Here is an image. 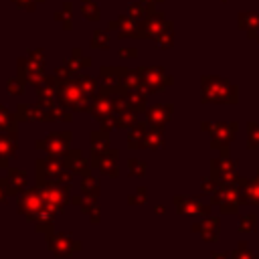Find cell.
<instances>
[{
  "mask_svg": "<svg viewBox=\"0 0 259 259\" xmlns=\"http://www.w3.org/2000/svg\"><path fill=\"white\" fill-rule=\"evenodd\" d=\"M200 99L202 103H237L239 101V91L237 85L229 83L227 79L221 77H202L200 79Z\"/></svg>",
  "mask_w": 259,
  "mask_h": 259,
  "instance_id": "obj_1",
  "label": "cell"
},
{
  "mask_svg": "<svg viewBox=\"0 0 259 259\" xmlns=\"http://www.w3.org/2000/svg\"><path fill=\"white\" fill-rule=\"evenodd\" d=\"M34 176L36 182L34 184H71L73 182V172L67 170L61 162V156H47V158H36L34 160Z\"/></svg>",
  "mask_w": 259,
  "mask_h": 259,
  "instance_id": "obj_2",
  "label": "cell"
},
{
  "mask_svg": "<svg viewBox=\"0 0 259 259\" xmlns=\"http://www.w3.org/2000/svg\"><path fill=\"white\" fill-rule=\"evenodd\" d=\"M200 130L210 134L212 150H219L221 154H229V146L237 138L239 123L237 121H202Z\"/></svg>",
  "mask_w": 259,
  "mask_h": 259,
  "instance_id": "obj_3",
  "label": "cell"
},
{
  "mask_svg": "<svg viewBox=\"0 0 259 259\" xmlns=\"http://www.w3.org/2000/svg\"><path fill=\"white\" fill-rule=\"evenodd\" d=\"M57 101L67 109H71L73 113L89 111V105H91V97L83 93V89L77 85L75 79L57 83Z\"/></svg>",
  "mask_w": 259,
  "mask_h": 259,
  "instance_id": "obj_4",
  "label": "cell"
},
{
  "mask_svg": "<svg viewBox=\"0 0 259 259\" xmlns=\"http://www.w3.org/2000/svg\"><path fill=\"white\" fill-rule=\"evenodd\" d=\"M18 69V77L24 79L28 85H38L45 79V57H42V49H34L28 51V57H20L16 63Z\"/></svg>",
  "mask_w": 259,
  "mask_h": 259,
  "instance_id": "obj_5",
  "label": "cell"
},
{
  "mask_svg": "<svg viewBox=\"0 0 259 259\" xmlns=\"http://www.w3.org/2000/svg\"><path fill=\"white\" fill-rule=\"evenodd\" d=\"M210 204L219 206L223 214H237L241 200H239V182H221L219 188L210 194Z\"/></svg>",
  "mask_w": 259,
  "mask_h": 259,
  "instance_id": "obj_6",
  "label": "cell"
},
{
  "mask_svg": "<svg viewBox=\"0 0 259 259\" xmlns=\"http://www.w3.org/2000/svg\"><path fill=\"white\" fill-rule=\"evenodd\" d=\"M47 237V249L57 257V259H67L73 257L75 253H79L83 249V243L79 239H75L71 233H49Z\"/></svg>",
  "mask_w": 259,
  "mask_h": 259,
  "instance_id": "obj_7",
  "label": "cell"
},
{
  "mask_svg": "<svg viewBox=\"0 0 259 259\" xmlns=\"http://www.w3.org/2000/svg\"><path fill=\"white\" fill-rule=\"evenodd\" d=\"M71 140H73V132L65 130V132H53L45 138H38L34 142V148L38 152H45L47 156H65L71 150Z\"/></svg>",
  "mask_w": 259,
  "mask_h": 259,
  "instance_id": "obj_8",
  "label": "cell"
},
{
  "mask_svg": "<svg viewBox=\"0 0 259 259\" xmlns=\"http://www.w3.org/2000/svg\"><path fill=\"white\" fill-rule=\"evenodd\" d=\"M38 190H40V196L45 200V206L51 208V210H55V212H61L67 204H71V184H53V182H47V184H40Z\"/></svg>",
  "mask_w": 259,
  "mask_h": 259,
  "instance_id": "obj_9",
  "label": "cell"
},
{
  "mask_svg": "<svg viewBox=\"0 0 259 259\" xmlns=\"http://www.w3.org/2000/svg\"><path fill=\"white\" fill-rule=\"evenodd\" d=\"M138 75L142 89H146L148 93H160L174 83V79L160 67H140Z\"/></svg>",
  "mask_w": 259,
  "mask_h": 259,
  "instance_id": "obj_10",
  "label": "cell"
},
{
  "mask_svg": "<svg viewBox=\"0 0 259 259\" xmlns=\"http://www.w3.org/2000/svg\"><path fill=\"white\" fill-rule=\"evenodd\" d=\"M16 119L18 121H40V123H49V121H59L57 113L53 109V105H45V103H18L16 105Z\"/></svg>",
  "mask_w": 259,
  "mask_h": 259,
  "instance_id": "obj_11",
  "label": "cell"
},
{
  "mask_svg": "<svg viewBox=\"0 0 259 259\" xmlns=\"http://www.w3.org/2000/svg\"><path fill=\"white\" fill-rule=\"evenodd\" d=\"M45 208V200L40 196V190L38 186H28L20 196H18V206H16V212L22 214L28 223H32L36 219V214Z\"/></svg>",
  "mask_w": 259,
  "mask_h": 259,
  "instance_id": "obj_12",
  "label": "cell"
},
{
  "mask_svg": "<svg viewBox=\"0 0 259 259\" xmlns=\"http://www.w3.org/2000/svg\"><path fill=\"white\" fill-rule=\"evenodd\" d=\"M89 113L95 121L99 123H107L109 119H113L115 115V107H113V99L111 93L101 85L99 91L91 97V105H89Z\"/></svg>",
  "mask_w": 259,
  "mask_h": 259,
  "instance_id": "obj_13",
  "label": "cell"
},
{
  "mask_svg": "<svg viewBox=\"0 0 259 259\" xmlns=\"http://www.w3.org/2000/svg\"><path fill=\"white\" fill-rule=\"evenodd\" d=\"M210 174L219 182H239L241 176L237 172V160H233L229 154H221L219 158L210 160Z\"/></svg>",
  "mask_w": 259,
  "mask_h": 259,
  "instance_id": "obj_14",
  "label": "cell"
},
{
  "mask_svg": "<svg viewBox=\"0 0 259 259\" xmlns=\"http://www.w3.org/2000/svg\"><path fill=\"white\" fill-rule=\"evenodd\" d=\"M117 160H119V150L117 148H109L103 154H91L89 156V162H91L93 170H97L101 174H107V176H113V178L119 176Z\"/></svg>",
  "mask_w": 259,
  "mask_h": 259,
  "instance_id": "obj_15",
  "label": "cell"
},
{
  "mask_svg": "<svg viewBox=\"0 0 259 259\" xmlns=\"http://www.w3.org/2000/svg\"><path fill=\"white\" fill-rule=\"evenodd\" d=\"M172 202H174V208L178 214H188V217H208L210 214V204L202 202L200 198L176 194L172 198Z\"/></svg>",
  "mask_w": 259,
  "mask_h": 259,
  "instance_id": "obj_16",
  "label": "cell"
},
{
  "mask_svg": "<svg viewBox=\"0 0 259 259\" xmlns=\"http://www.w3.org/2000/svg\"><path fill=\"white\" fill-rule=\"evenodd\" d=\"M4 186L8 196H20L28 188V172L22 168H8L4 176Z\"/></svg>",
  "mask_w": 259,
  "mask_h": 259,
  "instance_id": "obj_17",
  "label": "cell"
},
{
  "mask_svg": "<svg viewBox=\"0 0 259 259\" xmlns=\"http://www.w3.org/2000/svg\"><path fill=\"white\" fill-rule=\"evenodd\" d=\"M61 162H63V166H65L67 170H71V172L77 174V176H87V174H91V162L85 160V156H83L81 150L71 148L65 156H61Z\"/></svg>",
  "mask_w": 259,
  "mask_h": 259,
  "instance_id": "obj_18",
  "label": "cell"
},
{
  "mask_svg": "<svg viewBox=\"0 0 259 259\" xmlns=\"http://www.w3.org/2000/svg\"><path fill=\"white\" fill-rule=\"evenodd\" d=\"M192 233H198L206 243H214L221 233V219L219 217H202V221L192 225Z\"/></svg>",
  "mask_w": 259,
  "mask_h": 259,
  "instance_id": "obj_19",
  "label": "cell"
},
{
  "mask_svg": "<svg viewBox=\"0 0 259 259\" xmlns=\"http://www.w3.org/2000/svg\"><path fill=\"white\" fill-rule=\"evenodd\" d=\"M71 202L77 204V206H81V212L87 214L93 225H97L101 221L99 198H91V196H85V194H75V196H71Z\"/></svg>",
  "mask_w": 259,
  "mask_h": 259,
  "instance_id": "obj_20",
  "label": "cell"
},
{
  "mask_svg": "<svg viewBox=\"0 0 259 259\" xmlns=\"http://www.w3.org/2000/svg\"><path fill=\"white\" fill-rule=\"evenodd\" d=\"M172 111H174L172 103H154L146 107V119L152 125H166L172 119Z\"/></svg>",
  "mask_w": 259,
  "mask_h": 259,
  "instance_id": "obj_21",
  "label": "cell"
},
{
  "mask_svg": "<svg viewBox=\"0 0 259 259\" xmlns=\"http://www.w3.org/2000/svg\"><path fill=\"white\" fill-rule=\"evenodd\" d=\"M239 200H241V204L259 206V180L257 178H241L239 180Z\"/></svg>",
  "mask_w": 259,
  "mask_h": 259,
  "instance_id": "obj_22",
  "label": "cell"
},
{
  "mask_svg": "<svg viewBox=\"0 0 259 259\" xmlns=\"http://www.w3.org/2000/svg\"><path fill=\"white\" fill-rule=\"evenodd\" d=\"M36 97L45 105H55L57 103V81H55L53 75L51 77H45L36 85Z\"/></svg>",
  "mask_w": 259,
  "mask_h": 259,
  "instance_id": "obj_23",
  "label": "cell"
},
{
  "mask_svg": "<svg viewBox=\"0 0 259 259\" xmlns=\"http://www.w3.org/2000/svg\"><path fill=\"white\" fill-rule=\"evenodd\" d=\"M18 150V134L0 132V160H12Z\"/></svg>",
  "mask_w": 259,
  "mask_h": 259,
  "instance_id": "obj_24",
  "label": "cell"
},
{
  "mask_svg": "<svg viewBox=\"0 0 259 259\" xmlns=\"http://www.w3.org/2000/svg\"><path fill=\"white\" fill-rule=\"evenodd\" d=\"M150 123H134L127 130V150H142L144 148V140H146V132H148Z\"/></svg>",
  "mask_w": 259,
  "mask_h": 259,
  "instance_id": "obj_25",
  "label": "cell"
},
{
  "mask_svg": "<svg viewBox=\"0 0 259 259\" xmlns=\"http://www.w3.org/2000/svg\"><path fill=\"white\" fill-rule=\"evenodd\" d=\"M55 210H51V208H42L38 214H36V219L32 221V227H34V231L36 233H42V235H49V233H53L55 229Z\"/></svg>",
  "mask_w": 259,
  "mask_h": 259,
  "instance_id": "obj_26",
  "label": "cell"
},
{
  "mask_svg": "<svg viewBox=\"0 0 259 259\" xmlns=\"http://www.w3.org/2000/svg\"><path fill=\"white\" fill-rule=\"evenodd\" d=\"M125 73H127L125 67H101V69H99V81H101L103 85L115 87V85H121Z\"/></svg>",
  "mask_w": 259,
  "mask_h": 259,
  "instance_id": "obj_27",
  "label": "cell"
},
{
  "mask_svg": "<svg viewBox=\"0 0 259 259\" xmlns=\"http://www.w3.org/2000/svg\"><path fill=\"white\" fill-rule=\"evenodd\" d=\"M166 144V138H164V125H148V132H146V140H144V148L148 150H160L164 148Z\"/></svg>",
  "mask_w": 259,
  "mask_h": 259,
  "instance_id": "obj_28",
  "label": "cell"
},
{
  "mask_svg": "<svg viewBox=\"0 0 259 259\" xmlns=\"http://www.w3.org/2000/svg\"><path fill=\"white\" fill-rule=\"evenodd\" d=\"M89 144H91V148H89V152L91 154H103L105 150H109L111 146H109V132L107 130H93L91 134H89Z\"/></svg>",
  "mask_w": 259,
  "mask_h": 259,
  "instance_id": "obj_29",
  "label": "cell"
},
{
  "mask_svg": "<svg viewBox=\"0 0 259 259\" xmlns=\"http://www.w3.org/2000/svg\"><path fill=\"white\" fill-rule=\"evenodd\" d=\"M125 97H127V103L132 109H136L138 113L146 111V99H148V91L142 89V87H132V89H125Z\"/></svg>",
  "mask_w": 259,
  "mask_h": 259,
  "instance_id": "obj_30",
  "label": "cell"
},
{
  "mask_svg": "<svg viewBox=\"0 0 259 259\" xmlns=\"http://www.w3.org/2000/svg\"><path fill=\"white\" fill-rule=\"evenodd\" d=\"M134 123H138V111L127 107V109H121V111H115L113 115V125L115 130H130Z\"/></svg>",
  "mask_w": 259,
  "mask_h": 259,
  "instance_id": "obj_31",
  "label": "cell"
},
{
  "mask_svg": "<svg viewBox=\"0 0 259 259\" xmlns=\"http://www.w3.org/2000/svg\"><path fill=\"white\" fill-rule=\"evenodd\" d=\"M0 132L18 134V119H16V113H12L4 103H0Z\"/></svg>",
  "mask_w": 259,
  "mask_h": 259,
  "instance_id": "obj_32",
  "label": "cell"
},
{
  "mask_svg": "<svg viewBox=\"0 0 259 259\" xmlns=\"http://www.w3.org/2000/svg\"><path fill=\"white\" fill-rule=\"evenodd\" d=\"M65 65L77 75L81 69H87V67H91V59L89 57H85L83 53H81V49H73L71 51V57L65 61Z\"/></svg>",
  "mask_w": 259,
  "mask_h": 259,
  "instance_id": "obj_33",
  "label": "cell"
},
{
  "mask_svg": "<svg viewBox=\"0 0 259 259\" xmlns=\"http://www.w3.org/2000/svg\"><path fill=\"white\" fill-rule=\"evenodd\" d=\"M99 190H101V180L93 174L83 176L81 180V194L91 196V198H99Z\"/></svg>",
  "mask_w": 259,
  "mask_h": 259,
  "instance_id": "obj_34",
  "label": "cell"
},
{
  "mask_svg": "<svg viewBox=\"0 0 259 259\" xmlns=\"http://www.w3.org/2000/svg\"><path fill=\"white\" fill-rule=\"evenodd\" d=\"M75 81H77V85L83 89V93L85 95H89V97H93L97 91H99V87H101V83L95 79V77H91V75H75Z\"/></svg>",
  "mask_w": 259,
  "mask_h": 259,
  "instance_id": "obj_35",
  "label": "cell"
},
{
  "mask_svg": "<svg viewBox=\"0 0 259 259\" xmlns=\"http://www.w3.org/2000/svg\"><path fill=\"white\" fill-rule=\"evenodd\" d=\"M237 231H239V233H255V231H257V214H255V212L243 214V217L239 219Z\"/></svg>",
  "mask_w": 259,
  "mask_h": 259,
  "instance_id": "obj_36",
  "label": "cell"
},
{
  "mask_svg": "<svg viewBox=\"0 0 259 259\" xmlns=\"http://www.w3.org/2000/svg\"><path fill=\"white\" fill-rule=\"evenodd\" d=\"M247 148L249 150H259V123L257 121L247 123Z\"/></svg>",
  "mask_w": 259,
  "mask_h": 259,
  "instance_id": "obj_37",
  "label": "cell"
},
{
  "mask_svg": "<svg viewBox=\"0 0 259 259\" xmlns=\"http://www.w3.org/2000/svg\"><path fill=\"white\" fill-rule=\"evenodd\" d=\"M231 253H233V259H257V253L247 245V241H239Z\"/></svg>",
  "mask_w": 259,
  "mask_h": 259,
  "instance_id": "obj_38",
  "label": "cell"
},
{
  "mask_svg": "<svg viewBox=\"0 0 259 259\" xmlns=\"http://www.w3.org/2000/svg\"><path fill=\"white\" fill-rule=\"evenodd\" d=\"M125 168H127V172L132 174V176H144L146 174V170H148V164L144 162V160H138V158H130L127 162H125Z\"/></svg>",
  "mask_w": 259,
  "mask_h": 259,
  "instance_id": "obj_39",
  "label": "cell"
},
{
  "mask_svg": "<svg viewBox=\"0 0 259 259\" xmlns=\"http://www.w3.org/2000/svg\"><path fill=\"white\" fill-rule=\"evenodd\" d=\"M146 202H148V188L146 186H138L134 190V194L127 196V204H132V206H144Z\"/></svg>",
  "mask_w": 259,
  "mask_h": 259,
  "instance_id": "obj_40",
  "label": "cell"
},
{
  "mask_svg": "<svg viewBox=\"0 0 259 259\" xmlns=\"http://www.w3.org/2000/svg\"><path fill=\"white\" fill-rule=\"evenodd\" d=\"M81 12H83V16H85L87 20H91V22H97V20H99V16H101L99 6H97L95 2H91V0H83Z\"/></svg>",
  "mask_w": 259,
  "mask_h": 259,
  "instance_id": "obj_41",
  "label": "cell"
},
{
  "mask_svg": "<svg viewBox=\"0 0 259 259\" xmlns=\"http://www.w3.org/2000/svg\"><path fill=\"white\" fill-rule=\"evenodd\" d=\"M6 87H8V93H10V95H24V91H26V81L16 75V77H10V79L6 81Z\"/></svg>",
  "mask_w": 259,
  "mask_h": 259,
  "instance_id": "obj_42",
  "label": "cell"
},
{
  "mask_svg": "<svg viewBox=\"0 0 259 259\" xmlns=\"http://www.w3.org/2000/svg\"><path fill=\"white\" fill-rule=\"evenodd\" d=\"M148 14H152V10H150V4H148V2H134V4L130 6V16H134L136 20L146 18Z\"/></svg>",
  "mask_w": 259,
  "mask_h": 259,
  "instance_id": "obj_43",
  "label": "cell"
},
{
  "mask_svg": "<svg viewBox=\"0 0 259 259\" xmlns=\"http://www.w3.org/2000/svg\"><path fill=\"white\" fill-rule=\"evenodd\" d=\"M71 8H73V4H71V2H65L63 10L55 14V20H61V22H63V26H65L67 30H71V28H73V22H71Z\"/></svg>",
  "mask_w": 259,
  "mask_h": 259,
  "instance_id": "obj_44",
  "label": "cell"
},
{
  "mask_svg": "<svg viewBox=\"0 0 259 259\" xmlns=\"http://www.w3.org/2000/svg\"><path fill=\"white\" fill-rule=\"evenodd\" d=\"M91 47L93 49H109V34L103 30H95L91 36Z\"/></svg>",
  "mask_w": 259,
  "mask_h": 259,
  "instance_id": "obj_45",
  "label": "cell"
},
{
  "mask_svg": "<svg viewBox=\"0 0 259 259\" xmlns=\"http://www.w3.org/2000/svg\"><path fill=\"white\" fill-rule=\"evenodd\" d=\"M219 184H221V182H219L212 174H210V176H202V180H200V190H202V194H208V196H210V194L219 188Z\"/></svg>",
  "mask_w": 259,
  "mask_h": 259,
  "instance_id": "obj_46",
  "label": "cell"
},
{
  "mask_svg": "<svg viewBox=\"0 0 259 259\" xmlns=\"http://www.w3.org/2000/svg\"><path fill=\"white\" fill-rule=\"evenodd\" d=\"M18 8H22V10H34L36 8V4L38 2H45V0H12Z\"/></svg>",
  "mask_w": 259,
  "mask_h": 259,
  "instance_id": "obj_47",
  "label": "cell"
},
{
  "mask_svg": "<svg viewBox=\"0 0 259 259\" xmlns=\"http://www.w3.org/2000/svg\"><path fill=\"white\" fill-rule=\"evenodd\" d=\"M117 55H119L121 59H136V57H138V51H136L134 47H121Z\"/></svg>",
  "mask_w": 259,
  "mask_h": 259,
  "instance_id": "obj_48",
  "label": "cell"
},
{
  "mask_svg": "<svg viewBox=\"0 0 259 259\" xmlns=\"http://www.w3.org/2000/svg\"><path fill=\"white\" fill-rule=\"evenodd\" d=\"M210 257H212V259H233V253H231V251H221V253H219V251H212Z\"/></svg>",
  "mask_w": 259,
  "mask_h": 259,
  "instance_id": "obj_49",
  "label": "cell"
},
{
  "mask_svg": "<svg viewBox=\"0 0 259 259\" xmlns=\"http://www.w3.org/2000/svg\"><path fill=\"white\" fill-rule=\"evenodd\" d=\"M6 198H8V192H6V186H4V178H0V206L6 204Z\"/></svg>",
  "mask_w": 259,
  "mask_h": 259,
  "instance_id": "obj_50",
  "label": "cell"
},
{
  "mask_svg": "<svg viewBox=\"0 0 259 259\" xmlns=\"http://www.w3.org/2000/svg\"><path fill=\"white\" fill-rule=\"evenodd\" d=\"M154 212H156V214H164V212H166V206H164V204H156Z\"/></svg>",
  "mask_w": 259,
  "mask_h": 259,
  "instance_id": "obj_51",
  "label": "cell"
},
{
  "mask_svg": "<svg viewBox=\"0 0 259 259\" xmlns=\"http://www.w3.org/2000/svg\"><path fill=\"white\" fill-rule=\"evenodd\" d=\"M8 162L10 160H0V170H8Z\"/></svg>",
  "mask_w": 259,
  "mask_h": 259,
  "instance_id": "obj_52",
  "label": "cell"
},
{
  "mask_svg": "<svg viewBox=\"0 0 259 259\" xmlns=\"http://www.w3.org/2000/svg\"><path fill=\"white\" fill-rule=\"evenodd\" d=\"M255 178H257V180H259V170H257V172H255Z\"/></svg>",
  "mask_w": 259,
  "mask_h": 259,
  "instance_id": "obj_53",
  "label": "cell"
}]
</instances>
